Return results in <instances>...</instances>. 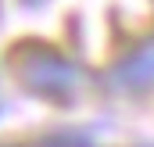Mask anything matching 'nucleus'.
I'll return each instance as SVG.
<instances>
[{
    "mask_svg": "<svg viewBox=\"0 0 154 147\" xmlns=\"http://www.w3.org/2000/svg\"><path fill=\"white\" fill-rule=\"evenodd\" d=\"M11 68H14L25 93L50 101V104H68L82 83V72L75 61L39 39H25L11 50Z\"/></svg>",
    "mask_w": 154,
    "mask_h": 147,
    "instance_id": "f257e3e1",
    "label": "nucleus"
},
{
    "mask_svg": "<svg viewBox=\"0 0 154 147\" xmlns=\"http://www.w3.org/2000/svg\"><path fill=\"white\" fill-rule=\"evenodd\" d=\"M111 86L125 97H143L154 90V33L143 36L140 43H133L115 65H111Z\"/></svg>",
    "mask_w": 154,
    "mask_h": 147,
    "instance_id": "f03ea898",
    "label": "nucleus"
},
{
    "mask_svg": "<svg viewBox=\"0 0 154 147\" xmlns=\"http://www.w3.org/2000/svg\"><path fill=\"white\" fill-rule=\"evenodd\" d=\"M36 147H93V140L82 129H61V133H47Z\"/></svg>",
    "mask_w": 154,
    "mask_h": 147,
    "instance_id": "7ed1b4c3",
    "label": "nucleus"
},
{
    "mask_svg": "<svg viewBox=\"0 0 154 147\" xmlns=\"http://www.w3.org/2000/svg\"><path fill=\"white\" fill-rule=\"evenodd\" d=\"M140 147H154V144H140Z\"/></svg>",
    "mask_w": 154,
    "mask_h": 147,
    "instance_id": "20e7f679",
    "label": "nucleus"
},
{
    "mask_svg": "<svg viewBox=\"0 0 154 147\" xmlns=\"http://www.w3.org/2000/svg\"><path fill=\"white\" fill-rule=\"evenodd\" d=\"M0 115H4V108H0Z\"/></svg>",
    "mask_w": 154,
    "mask_h": 147,
    "instance_id": "39448f33",
    "label": "nucleus"
},
{
    "mask_svg": "<svg viewBox=\"0 0 154 147\" xmlns=\"http://www.w3.org/2000/svg\"><path fill=\"white\" fill-rule=\"evenodd\" d=\"M0 11H4V7H0Z\"/></svg>",
    "mask_w": 154,
    "mask_h": 147,
    "instance_id": "423d86ee",
    "label": "nucleus"
}]
</instances>
